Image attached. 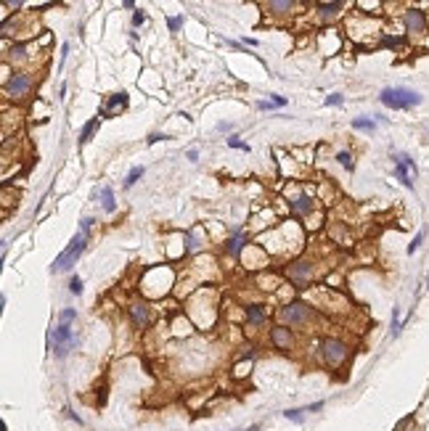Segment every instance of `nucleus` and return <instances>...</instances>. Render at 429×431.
I'll list each match as a JSON object with an SVG mask.
<instances>
[{
	"instance_id": "obj_14",
	"label": "nucleus",
	"mask_w": 429,
	"mask_h": 431,
	"mask_svg": "<svg viewBox=\"0 0 429 431\" xmlns=\"http://www.w3.org/2000/svg\"><path fill=\"white\" fill-rule=\"evenodd\" d=\"M98 125H101V119H98V117H93V119L88 122V125L82 127V133H80V146L90 143V140H93V135H96V130H98Z\"/></svg>"
},
{
	"instance_id": "obj_36",
	"label": "nucleus",
	"mask_w": 429,
	"mask_h": 431,
	"mask_svg": "<svg viewBox=\"0 0 429 431\" xmlns=\"http://www.w3.org/2000/svg\"><path fill=\"white\" fill-rule=\"evenodd\" d=\"M164 138H167V135H159V133H154L151 138H148V143H156V140H164Z\"/></svg>"
},
{
	"instance_id": "obj_37",
	"label": "nucleus",
	"mask_w": 429,
	"mask_h": 431,
	"mask_svg": "<svg viewBox=\"0 0 429 431\" xmlns=\"http://www.w3.org/2000/svg\"><path fill=\"white\" fill-rule=\"evenodd\" d=\"M244 431H260V426H249V428H244Z\"/></svg>"
},
{
	"instance_id": "obj_24",
	"label": "nucleus",
	"mask_w": 429,
	"mask_h": 431,
	"mask_svg": "<svg viewBox=\"0 0 429 431\" xmlns=\"http://www.w3.org/2000/svg\"><path fill=\"white\" fill-rule=\"evenodd\" d=\"M74 320H77V312H74V310H61V315H59L61 325H72Z\"/></svg>"
},
{
	"instance_id": "obj_33",
	"label": "nucleus",
	"mask_w": 429,
	"mask_h": 431,
	"mask_svg": "<svg viewBox=\"0 0 429 431\" xmlns=\"http://www.w3.org/2000/svg\"><path fill=\"white\" fill-rule=\"evenodd\" d=\"M143 22H146V14H143V11H135V14H133V24L141 27Z\"/></svg>"
},
{
	"instance_id": "obj_9",
	"label": "nucleus",
	"mask_w": 429,
	"mask_h": 431,
	"mask_svg": "<svg viewBox=\"0 0 429 431\" xmlns=\"http://www.w3.org/2000/svg\"><path fill=\"white\" fill-rule=\"evenodd\" d=\"M289 278H292L297 286H305L307 280H310V265H307V262H297V265H292V267H289Z\"/></svg>"
},
{
	"instance_id": "obj_4",
	"label": "nucleus",
	"mask_w": 429,
	"mask_h": 431,
	"mask_svg": "<svg viewBox=\"0 0 429 431\" xmlns=\"http://www.w3.org/2000/svg\"><path fill=\"white\" fill-rule=\"evenodd\" d=\"M321 354L329 365H342L350 354V346L339 339H323L321 341Z\"/></svg>"
},
{
	"instance_id": "obj_40",
	"label": "nucleus",
	"mask_w": 429,
	"mask_h": 431,
	"mask_svg": "<svg viewBox=\"0 0 429 431\" xmlns=\"http://www.w3.org/2000/svg\"><path fill=\"white\" fill-rule=\"evenodd\" d=\"M0 170H3V159H0Z\"/></svg>"
},
{
	"instance_id": "obj_19",
	"label": "nucleus",
	"mask_w": 429,
	"mask_h": 431,
	"mask_svg": "<svg viewBox=\"0 0 429 431\" xmlns=\"http://www.w3.org/2000/svg\"><path fill=\"white\" fill-rule=\"evenodd\" d=\"M268 8H270L273 14H289V11L294 8V3H292V0H270Z\"/></svg>"
},
{
	"instance_id": "obj_38",
	"label": "nucleus",
	"mask_w": 429,
	"mask_h": 431,
	"mask_svg": "<svg viewBox=\"0 0 429 431\" xmlns=\"http://www.w3.org/2000/svg\"><path fill=\"white\" fill-rule=\"evenodd\" d=\"M0 431H6V420H0Z\"/></svg>"
},
{
	"instance_id": "obj_7",
	"label": "nucleus",
	"mask_w": 429,
	"mask_h": 431,
	"mask_svg": "<svg viewBox=\"0 0 429 431\" xmlns=\"http://www.w3.org/2000/svg\"><path fill=\"white\" fill-rule=\"evenodd\" d=\"M278 317H281L284 323H305L307 317H310V307L305 302H289L278 310Z\"/></svg>"
},
{
	"instance_id": "obj_11",
	"label": "nucleus",
	"mask_w": 429,
	"mask_h": 431,
	"mask_svg": "<svg viewBox=\"0 0 429 431\" xmlns=\"http://www.w3.org/2000/svg\"><path fill=\"white\" fill-rule=\"evenodd\" d=\"M270 341H273L276 346H284V349H286V346L292 344V331H289L286 325H278V328L270 331Z\"/></svg>"
},
{
	"instance_id": "obj_16",
	"label": "nucleus",
	"mask_w": 429,
	"mask_h": 431,
	"mask_svg": "<svg viewBox=\"0 0 429 431\" xmlns=\"http://www.w3.org/2000/svg\"><path fill=\"white\" fill-rule=\"evenodd\" d=\"M244 243H247V233H236V236H233V238L228 241V246H226V251H228L231 257H236L239 251L244 249Z\"/></svg>"
},
{
	"instance_id": "obj_5",
	"label": "nucleus",
	"mask_w": 429,
	"mask_h": 431,
	"mask_svg": "<svg viewBox=\"0 0 429 431\" xmlns=\"http://www.w3.org/2000/svg\"><path fill=\"white\" fill-rule=\"evenodd\" d=\"M395 175H397V180L405 185V188H413V180H416V162L408 154H395Z\"/></svg>"
},
{
	"instance_id": "obj_13",
	"label": "nucleus",
	"mask_w": 429,
	"mask_h": 431,
	"mask_svg": "<svg viewBox=\"0 0 429 431\" xmlns=\"http://www.w3.org/2000/svg\"><path fill=\"white\" fill-rule=\"evenodd\" d=\"M93 193H96V196L101 193V207H104V209H106L109 214L117 209V201H114V191H111L109 185H106V188H101V191H93Z\"/></svg>"
},
{
	"instance_id": "obj_32",
	"label": "nucleus",
	"mask_w": 429,
	"mask_h": 431,
	"mask_svg": "<svg viewBox=\"0 0 429 431\" xmlns=\"http://www.w3.org/2000/svg\"><path fill=\"white\" fill-rule=\"evenodd\" d=\"M326 106H342V96H337V93L329 96V98H326Z\"/></svg>"
},
{
	"instance_id": "obj_18",
	"label": "nucleus",
	"mask_w": 429,
	"mask_h": 431,
	"mask_svg": "<svg viewBox=\"0 0 429 431\" xmlns=\"http://www.w3.org/2000/svg\"><path fill=\"white\" fill-rule=\"evenodd\" d=\"M8 59L11 61H24L27 59V43H14L8 48Z\"/></svg>"
},
{
	"instance_id": "obj_22",
	"label": "nucleus",
	"mask_w": 429,
	"mask_h": 431,
	"mask_svg": "<svg viewBox=\"0 0 429 431\" xmlns=\"http://www.w3.org/2000/svg\"><path fill=\"white\" fill-rule=\"evenodd\" d=\"M125 104H127V96H125V93H117V96H114V98H111L109 104H106V109H104V111L109 114V111H114L117 106H125Z\"/></svg>"
},
{
	"instance_id": "obj_6",
	"label": "nucleus",
	"mask_w": 429,
	"mask_h": 431,
	"mask_svg": "<svg viewBox=\"0 0 429 431\" xmlns=\"http://www.w3.org/2000/svg\"><path fill=\"white\" fill-rule=\"evenodd\" d=\"M32 90V77L27 72H16V74H11L8 77V82H6V93L11 98H24L27 93Z\"/></svg>"
},
{
	"instance_id": "obj_2",
	"label": "nucleus",
	"mask_w": 429,
	"mask_h": 431,
	"mask_svg": "<svg viewBox=\"0 0 429 431\" xmlns=\"http://www.w3.org/2000/svg\"><path fill=\"white\" fill-rule=\"evenodd\" d=\"M48 339H51V349H53V354H56L59 360H64L72 349H77V344H80L77 333H74L69 325H61V323L51 331Z\"/></svg>"
},
{
	"instance_id": "obj_30",
	"label": "nucleus",
	"mask_w": 429,
	"mask_h": 431,
	"mask_svg": "<svg viewBox=\"0 0 429 431\" xmlns=\"http://www.w3.org/2000/svg\"><path fill=\"white\" fill-rule=\"evenodd\" d=\"M228 146L231 148H239V151H249V146L241 143V140H236V138H228Z\"/></svg>"
},
{
	"instance_id": "obj_21",
	"label": "nucleus",
	"mask_w": 429,
	"mask_h": 431,
	"mask_svg": "<svg viewBox=\"0 0 429 431\" xmlns=\"http://www.w3.org/2000/svg\"><path fill=\"white\" fill-rule=\"evenodd\" d=\"M141 177H143V167H133V170L127 172V177H125V188H133Z\"/></svg>"
},
{
	"instance_id": "obj_39",
	"label": "nucleus",
	"mask_w": 429,
	"mask_h": 431,
	"mask_svg": "<svg viewBox=\"0 0 429 431\" xmlns=\"http://www.w3.org/2000/svg\"><path fill=\"white\" fill-rule=\"evenodd\" d=\"M0 273H3V254H0Z\"/></svg>"
},
{
	"instance_id": "obj_34",
	"label": "nucleus",
	"mask_w": 429,
	"mask_h": 431,
	"mask_svg": "<svg viewBox=\"0 0 429 431\" xmlns=\"http://www.w3.org/2000/svg\"><path fill=\"white\" fill-rule=\"evenodd\" d=\"M381 45H387V48H397L400 45V37H384V43Z\"/></svg>"
},
{
	"instance_id": "obj_25",
	"label": "nucleus",
	"mask_w": 429,
	"mask_h": 431,
	"mask_svg": "<svg viewBox=\"0 0 429 431\" xmlns=\"http://www.w3.org/2000/svg\"><path fill=\"white\" fill-rule=\"evenodd\" d=\"M337 159H339V164L344 167V170H350V172H352V167H355V162H352V156H350L347 151H342Z\"/></svg>"
},
{
	"instance_id": "obj_27",
	"label": "nucleus",
	"mask_w": 429,
	"mask_h": 431,
	"mask_svg": "<svg viewBox=\"0 0 429 431\" xmlns=\"http://www.w3.org/2000/svg\"><path fill=\"white\" fill-rule=\"evenodd\" d=\"M400 333V310L395 307V312H392V336Z\"/></svg>"
},
{
	"instance_id": "obj_28",
	"label": "nucleus",
	"mask_w": 429,
	"mask_h": 431,
	"mask_svg": "<svg viewBox=\"0 0 429 431\" xmlns=\"http://www.w3.org/2000/svg\"><path fill=\"white\" fill-rule=\"evenodd\" d=\"M93 225H96V220H93V217H85V220L80 222V233H85V236H88V230L93 228Z\"/></svg>"
},
{
	"instance_id": "obj_12",
	"label": "nucleus",
	"mask_w": 429,
	"mask_h": 431,
	"mask_svg": "<svg viewBox=\"0 0 429 431\" xmlns=\"http://www.w3.org/2000/svg\"><path fill=\"white\" fill-rule=\"evenodd\" d=\"M130 317H133L135 328H146L148 325V307L146 304H133L130 307Z\"/></svg>"
},
{
	"instance_id": "obj_3",
	"label": "nucleus",
	"mask_w": 429,
	"mask_h": 431,
	"mask_svg": "<svg viewBox=\"0 0 429 431\" xmlns=\"http://www.w3.org/2000/svg\"><path fill=\"white\" fill-rule=\"evenodd\" d=\"M379 101L387 109H411V106L421 104V96H418L416 90H408V88H387V90H381Z\"/></svg>"
},
{
	"instance_id": "obj_10",
	"label": "nucleus",
	"mask_w": 429,
	"mask_h": 431,
	"mask_svg": "<svg viewBox=\"0 0 429 431\" xmlns=\"http://www.w3.org/2000/svg\"><path fill=\"white\" fill-rule=\"evenodd\" d=\"M289 207H292L297 214H310L313 212V199L307 193H300V196H294V199L289 201Z\"/></svg>"
},
{
	"instance_id": "obj_23",
	"label": "nucleus",
	"mask_w": 429,
	"mask_h": 431,
	"mask_svg": "<svg viewBox=\"0 0 429 431\" xmlns=\"http://www.w3.org/2000/svg\"><path fill=\"white\" fill-rule=\"evenodd\" d=\"M289 420H294V423H302V420H305V410L302 407H292V410H286V413H284Z\"/></svg>"
},
{
	"instance_id": "obj_15",
	"label": "nucleus",
	"mask_w": 429,
	"mask_h": 431,
	"mask_svg": "<svg viewBox=\"0 0 429 431\" xmlns=\"http://www.w3.org/2000/svg\"><path fill=\"white\" fill-rule=\"evenodd\" d=\"M265 317H268V310H265L263 304H249V307H247V320H249V323L257 325V323H263Z\"/></svg>"
},
{
	"instance_id": "obj_35",
	"label": "nucleus",
	"mask_w": 429,
	"mask_h": 431,
	"mask_svg": "<svg viewBox=\"0 0 429 431\" xmlns=\"http://www.w3.org/2000/svg\"><path fill=\"white\" fill-rule=\"evenodd\" d=\"M218 130H220V133H228V130H231V122H220Z\"/></svg>"
},
{
	"instance_id": "obj_17",
	"label": "nucleus",
	"mask_w": 429,
	"mask_h": 431,
	"mask_svg": "<svg viewBox=\"0 0 429 431\" xmlns=\"http://www.w3.org/2000/svg\"><path fill=\"white\" fill-rule=\"evenodd\" d=\"M342 11V3H318V14L321 19H334Z\"/></svg>"
},
{
	"instance_id": "obj_29",
	"label": "nucleus",
	"mask_w": 429,
	"mask_h": 431,
	"mask_svg": "<svg viewBox=\"0 0 429 431\" xmlns=\"http://www.w3.org/2000/svg\"><path fill=\"white\" fill-rule=\"evenodd\" d=\"M167 24H170V30H172V32H178L180 27H183V16H172V19H170V22H167Z\"/></svg>"
},
{
	"instance_id": "obj_8",
	"label": "nucleus",
	"mask_w": 429,
	"mask_h": 431,
	"mask_svg": "<svg viewBox=\"0 0 429 431\" xmlns=\"http://www.w3.org/2000/svg\"><path fill=\"white\" fill-rule=\"evenodd\" d=\"M424 27H426V16L421 8H411V11H405V30L416 35V32H424Z\"/></svg>"
},
{
	"instance_id": "obj_20",
	"label": "nucleus",
	"mask_w": 429,
	"mask_h": 431,
	"mask_svg": "<svg viewBox=\"0 0 429 431\" xmlns=\"http://www.w3.org/2000/svg\"><path fill=\"white\" fill-rule=\"evenodd\" d=\"M352 130H363V133H374V130H376V122H374V119H366V117L352 119Z\"/></svg>"
},
{
	"instance_id": "obj_26",
	"label": "nucleus",
	"mask_w": 429,
	"mask_h": 431,
	"mask_svg": "<svg viewBox=\"0 0 429 431\" xmlns=\"http://www.w3.org/2000/svg\"><path fill=\"white\" fill-rule=\"evenodd\" d=\"M69 291H72V294H82V278H80V275H72V280H69Z\"/></svg>"
},
{
	"instance_id": "obj_1",
	"label": "nucleus",
	"mask_w": 429,
	"mask_h": 431,
	"mask_svg": "<svg viewBox=\"0 0 429 431\" xmlns=\"http://www.w3.org/2000/svg\"><path fill=\"white\" fill-rule=\"evenodd\" d=\"M85 246H88V236H85V233H74V238L69 241V246L53 259L51 273H67V270H72L74 265H77V259L82 257Z\"/></svg>"
},
{
	"instance_id": "obj_31",
	"label": "nucleus",
	"mask_w": 429,
	"mask_h": 431,
	"mask_svg": "<svg viewBox=\"0 0 429 431\" xmlns=\"http://www.w3.org/2000/svg\"><path fill=\"white\" fill-rule=\"evenodd\" d=\"M421 241H424V233H418V236L413 238V243H411V246H408V254H413V251H416L418 246H421Z\"/></svg>"
}]
</instances>
